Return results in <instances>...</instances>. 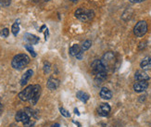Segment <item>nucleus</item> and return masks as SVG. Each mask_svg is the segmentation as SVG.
Wrapping results in <instances>:
<instances>
[{"label": "nucleus", "instance_id": "22", "mask_svg": "<svg viewBox=\"0 0 151 127\" xmlns=\"http://www.w3.org/2000/svg\"><path fill=\"white\" fill-rule=\"evenodd\" d=\"M35 121H32V120H29V121H27L26 123H23V126L24 127H35Z\"/></svg>", "mask_w": 151, "mask_h": 127}, {"label": "nucleus", "instance_id": "6", "mask_svg": "<svg viewBox=\"0 0 151 127\" xmlns=\"http://www.w3.org/2000/svg\"><path fill=\"white\" fill-rule=\"evenodd\" d=\"M91 67H92V70H93L94 73L107 71L106 66L104 65V63L102 62V61H100V59H96V61L92 63Z\"/></svg>", "mask_w": 151, "mask_h": 127}, {"label": "nucleus", "instance_id": "1", "mask_svg": "<svg viewBox=\"0 0 151 127\" xmlns=\"http://www.w3.org/2000/svg\"><path fill=\"white\" fill-rule=\"evenodd\" d=\"M30 62V58L26 54H18L13 58L11 61V66L15 70L21 71L24 69Z\"/></svg>", "mask_w": 151, "mask_h": 127}, {"label": "nucleus", "instance_id": "30", "mask_svg": "<svg viewBox=\"0 0 151 127\" xmlns=\"http://www.w3.org/2000/svg\"><path fill=\"white\" fill-rule=\"evenodd\" d=\"M50 127H60V123H55V124H53Z\"/></svg>", "mask_w": 151, "mask_h": 127}, {"label": "nucleus", "instance_id": "7", "mask_svg": "<svg viewBox=\"0 0 151 127\" xmlns=\"http://www.w3.org/2000/svg\"><path fill=\"white\" fill-rule=\"evenodd\" d=\"M110 112V106L107 103H102L97 108V113L102 117H107Z\"/></svg>", "mask_w": 151, "mask_h": 127}, {"label": "nucleus", "instance_id": "4", "mask_svg": "<svg viewBox=\"0 0 151 127\" xmlns=\"http://www.w3.org/2000/svg\"><path fill=\"white\" fill-rule=\"evenodd\" d=\"M32 89H34V85H28L25 89H23L21 93L19 94V97L22 101H28L30 100L31 97H32Z\"/></svg>", "mask_w": 151, "mask_h": 127}, {"label": "nucleus", "instance_id": "5", "mask_svg": "<svg viewBox=\"0 0 151 127\" xmlns=\"http://www.w3.org/2000/svg\"><path fill=\"white\" fill-rule=\"evenodd\" d=\"M41 95V86L39 84H35L34 85V89H32V97L30 98L29 101L31 102V104L35 105L38 101L39 97H40Z\"/></svg>", "mask_w": 151, "mask_h": 127}, {"label": "nucleus", "instance_id": "35", "mask_svg": "<svg viewBox=\"0 0 151 127\" xmlns=\"http://www.w3.org/2000/svg\"><path fill=\"white\" fill-rule=\"evenodd\" d=\"M45 1H50V0H45Z\"/></svg>", "mask_w": 151, "mask_h": 127}, {"label": "nucleus", "instance_id": "12", "mask_svg": "<svg viewBox=\"0 0 151 127\" xmlns=\"http://www.w3.org/2000/svg\"><path fill=\"white\" fill-rule=\"evenodd\" d=\"M32 74H34V71H32V70H28L27 71H26L24 74L22 76V79H21V85L22 86H24L26 84L28 83V81L31 79V77L32 76Z\"/></svg>", "mask_w": 151, "mask_h": 127}, {"label": "nucleus", "instance_id": "24", "mask_svg": "<svg viewBox=\"0 0 151 127\" xmlns=\"http://www.w3.org/2000/svg\"><path fill=\"white\" fill-rule=\"evenodd\" d=\"M60 113H61V115L62 116H64V117H70V112L67 110H65L64 108H60Z\"/></svg>", "mask_w": 151, "mask_h": 127}, {"label": "nucleus", "instance_id": "11", "mask_svg": "<svg viewBox=\"0 0 151 127\" xmlns=\"http://www.w3.org/2000/svg\"><path fill=\"white\" fill-rule=\"evenodd\" d=\"M47 86V88L50 89V90H55V89H57L58 87V86H60V81H58V80L56 79V78L51 77V78L48 79Z\"/></svg>", "mask_w": 151, "mask_h": 127}, {"label": "nucleus", "instance_id": "2", "mask_svg": "<svg viewBox=\"0 0 151 127\" xmlns=\"http://www.w3.org/2000/svg\"><path fill=\"white\" fill-rule=\"evenodd\" d=\"M95 16V12L91 9H78L75 11V17L82 22H88L92 19Z\"/></svg>", "mask_w": 151, "mask_h": 127}, {"label": "nucleus", "instance_id": "23", "mask_svg": "<svg viewBox=\"0 0 151 127\" xmlns=\"http://www.w3.org/2000/svg\"><path fill=\"white\" fill-rule=\"evenodd\" d=\"M44 71L45 73H48L50 71V63L47 61H45L44 63Z\"/></svg>", "mask_w": 151, "mask_h": 127}, {"label": "nucleus", "instance_id": "32", "mask_svg": "<svg viewBox=\"0 0 151 127\" xmlns=\"http://www.w3.org/2000/svg\"><path fill=\"white\" fill-rule=\"evenodd\" d=\"M1 110H2V104L0 103V111H1Z\"/></svg>", "mask_w": 151, "mask_h": 127}, {"label": "nucleus", "instance_id": "13", "mask_svg": "<svg viewBox=\"0 0 151 127\" xmlns=\"http://www.w3.org/2000/svg\"><path fill=\"white\" fill-rule=\"evenodd\" d=\"M99 95L101 97V98L103 99H106V100H109L112 97V92H111L109 88L107 87H103L100 92H99Z\"/></svg>", "mask_w": 151, "mask_h": 127}, {"label": "nucleus", "instance_id": "31", "mask_svg": "<svg viewBox=\"0 0 151 127\" xmlns=\"http://www.w3.org/2000/svg\"><path fill=\"white\" fill-rule=\"evenodd\" d=\"M74 111H75V113H76L77 115H80V112L78 111V110H77V109H74Z\"/></svg>", "mask_w": 151, "mask_h": 127}, {"label": "nucleus", "instance_id": "18", "mask_svg": "<svg viewBox=\"0 0 151 127\" xmlns=\"http://www.w3.org/2000/svg\"><path fill=\"white\" fill-rule=\"evenodd\" d=\"M95 74V79L96 81L102 83L105 79L107 78V71H102V72H97V73H94Z\"/></svg>", "mask_w": 151, "mask_h": 127}, {"label": "nucleus", "instance_id": "26", "mask_svg": "<svg viewBox=\"0 0 151 127\" xmlns=\"http://www.w3.org/2000/svg\"><path fill=\"white\" fill-rule=\"evenodd\" d=\"M25 112L26 113H27V114H28V116L31 118V117H34L35 116V111L34 110H32L31 108H25Z\"/></svg>", "mask_w": 151, "mask_h": 127}, {"label": "nucleus", "instance_id": "25", "mask_svg": "<svg viewBox=\"0 0 151 127\" xmlns=\"http://www.w3.org/2000/svg\"><path fill=\"white\" fill-rule=\"evenodd\" d=\"M9 29L8 28H4L1 32H0V35H1L2 37H8L9 36Z\"/></svg>", "mask_w": 151, "mask_h": 127}, {"label": "nucleus", "instance_id": "34", "mask_svg": "<svg viewBox=\"0 0 151 127\" xmlns=\"http://www.w3.org/2000/svg\"><path fill=\"white\" fill-rule=\"evenodd\" d=\"M32 1H35V2H37V1H38V0H32Z\"/></svg>", "mask_w": 151, "mask_h": 127}, {"label": "nucleus", "instance_id": "20", "mask_svg": "<svg viewBox=\"0 0 151 127\" xmlns=\"http://www.w3.org/2000/svg\"><path fill=\"white\" fill-rule=\"evenodd\" d=\"M25 48L32 57H36V53H35V49H34V48H32V45H25Z\"/></svg>", "mask_w": 151, "mask_h": 127}, {"label": "nucleus", "instance_id": "21", "mask_svg": "<svg viewBox=\"0 0 151 127\" xmlns=\"http://www.w3.org/2000/svg\"><path fill=\"white\" fill-rule=\"evenodd\" d=\"M91 45H92V42L90 41V40H86V41H84V42L83 43V45H82L81 48H82L83 51H85V50L89 49Z\"/></svg>", "mask_w": 151, "mask_h": 127}, {"label": "nucleus", "instance_id": "9", "mask_svg": "<svg viewBox=\"0 0 151 127\" xmlns=\"http://www.w3.org/2000/svg\"><path fill=\"white\" fill-rule=\"evenodd\" d=\"M15 119L17 122H22V123H26L30 120V117L28 116L27 113L25 112V110H19L17 112V114L15 116Z\"/></svg>", "mask_w": 151, "mask_h": 127}, {"label": "nucleus", "instance_id": "16", "mask_svg": "<svg viewBox=\"0 0 151 127\" xmlns=\"http://www.w3.org/2000/svg\"><path fill=\"white\" fill-rule=\"evenodd\" d=\"M81 52H83V51L82 48H81V46L79 45H73L70 48V54L71 56L76 57L78 54H80Z\"/></svg>", "mask_w": 151, "mask_h": 127}, {"label": "nucleus", "instance_id": "15", "mask_svg": "<svg viewBox=\"0 0 151 127\" xmlns=\"http://www.w3.org/2000/svg\"><path fill=\"white\" fill-rule=\"evenodd\" d=\"M140 67L144 71L150 70L151 69V58L147 57V58H144L140 63Z\"/></svg>", "mask_w": 151, "mask_h": 127}, {"label": "nucleus", "instance_id": "29", "mask_svg": "<svg viewBox=\"0 0 151 127\" xmlns=\"http://www.w3.org/2000/svg\"><path fill=\"white\" fill-rule=\"evenodd\" d=\"M45 40H47V36H48V30L47 29V31H45Z\"/></svg>", "mask_w": 151, "mask_h": 127}, {"label": "nucleus", "instance_id": "27", "mask_svg": "<svg viewBox=\"0 0 151 127\" xmlns=\"http://www.w3.org/2000/svg\"><path fill=\"white\" fill-rule=\"evenodd\" d=\"M11 0H0V5L3 6H9L10 5Z\"/></svg>", "mask_w": 151, "mask_h": 127}, {"label": "nucleus", "instance_id": "8", "mask_svg": "<svg viewBox=\"0 0 151 127\" xmlns=\"http://www.w3.org/2000/svg\"><path fill=\"white\" fill-rule=\"evenodd\" d=\"M148 87V83L147 81H138L134 84V89L137 93H141L147 90Z\"/></svg>", "mask_w": 151, "mask_h": 127}, {"label": "nucleus", "instance_id": "3", "mask_svg": "<svg viewBox=\"0 0 151 127\" xmlns=\"http://www.w3.org/2000/svg\"><path fill=\"white\" fill-rule=\"evenodd\" d=\"M147 32V23L145 21H140L138 22L134 28V33L137 37H142L146 35Z\"/></svg>", "mask_w": 151, "mask_h": 127}, {"label": "nucleus", "instance_id": "33", "mask_svg": "<svg viewBox=\"0 0 151 127\" xmlns=\"http://www.w3.org/2000/svg\"><path fill=\"white\" fill-rule=\"evenodd\" d=\"M70 1H73V2H76V1H78V0H70Z\"/></svg>", "mask_w": 151, "mask_h": 127}, {"label": "nucleus", "instance_id": "17", "mask_svg": "<svg viewBox=\"0 0 151 127\" xmlns=\"http://www.w3.org/2000/svg\"><path fill=\"white\" fill-rule=\"evenodd\" d=\"M76 97H77L78 99H80L81 101H83V102H84V103H85V102H87V101H88V99H89V95L86 94V93L83 92V91H79V92H77Z\"/></svg>", "mask_w": 151, "mask_h": 127}, {"label": "nucleus", "instance_id": "28", "mask_svg": "<svg viewBox=\"0 0 151 127\" xmlns=\"http://www.w3.org/2000/svg\"><path fill=\"white\" fill-rule=\"evenodd\" d=\"M144 1H146V0H130V2H132V3H141Z\"/></svg>", "mask_w": 151, "mask_h": 127}, {"label": "nucleus", "instance_id": "14", "mask_svg": "<svg viewBox=\"0 0 151 127\" xmlns=\"http://www.w3.org/2000/svg\"><path fill=\"white\" fill-rule=\"evenodd\" d=\"M24 39L31 45H35L39 42V37H37L34 35H31V33H25Z\"/></svg>", "mask_w": 151, "mask_h": 127}, {"label": "nucleus", "instance_id": "19", "mask_svg": "<svg viewBox=\"0 0 151 127\" xmlns=\"http://www.w3.org/2000/svg\"><path fill=\"white\" fill-rule=\"evenodd\" d=\"M11 31H12V33H13L14 35H18V32H19V22H16L13 23L12 27H11Z\"/></svg>", "mask_w": 151, "mask_h": 127}, {"label": "nucleus", "instance_id": "10", "mask_svg": "<svg viewBox=\"0 0 151 127\" xmlns=\"http://www.w3.org/2000/svg\"><path fill=\"white\" fill-rule=\"evenodd\" d=\"M149 75L145 71H137L134 74V79L136 81H148L149 80Z\"/></svg>", "mask_w": 151, "mask_h": 127}]
</instances>
